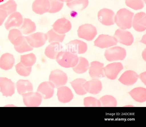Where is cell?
<instances>
[{
  "label": "cell",
  "instance_id": "obj_1",
  "mask_svg": "<svg viewBox=\"0 0 146 127\" xmlns=\"http://www.w3.org/2000/svg\"><path fill=\"white\" fill-rule=\"evenodd\" d=\"M134 14L133 13L126 9H121L117 12L114 20L117 25L121 29H129L132 26Z\"/></svg>",
  "mask_w": 146,
  "mask_h": 127
},
{
  "label": "cell",
  "instance_id": "obj_2",
  "mask_svg": "<svg viewBox=\"0 0 146 127\" xmlns=\"http://www.w3.org/2000/svg\"><path fill=\"white\" fill-rule=\"evenodd\" d=\"M56 61L61 66L66 68L73 67L77 64L78 57L76 54L68 51H61L58 54Z\"/></svg>",
  "mask_w": 146,
  "mask_h": 127
},
{
  "label": "cell",
  "instance_id": "obj_3",
  "mask_svg": "<svg viewBox=\"0 0 146 127\" xmlns=\"http://www.w3.org/2000/svg\"><path fill=\"white\" fill-rule=\"evenodd\" d=\"M125 49L118 46L106 49L104 53L106 59L110 61L123 60L125 57Z\"/></svg>",
  "mask_w": 146,
  "mask_h": 127
},
{
  "label": "cell",
  "instance_id": "obj_4",
  "mask_svg": "<svg viewBox=\"0 0 146 127\" xmlns=\"http://www.w3.org/2000/svg\"><path fill=\"white\" fill-rule=\"evenodd\" d=\"M97 34L96 28L90 24H86L80 26L77 30L78 37L88 41H90Z\"/></svg>",
  "mask_w": 146,
  "mask_h": 127
},
{
  "label": "cell",
  "instance_id": "obj_5",
  "mask_svg": "<svg viewBox=\"0 0 146 127\" xmlns=\"http://www.w3.org/2000/svg\"><path fill=\"white\" fill-rule=\"evenodd\" d=\"M25 37L29 45L34 48H38L42 46L48 39L46 34L39 32Z\"/></svg>",
  "mask_w": 146,
  "mask_h": 127
},
{
  "label": "cell",
  "instance_id": "obj_6",
  "mask_svg": "<svg viewBox=\"0 0 146 127\" xmlns=\"http://www.w3.org/2000/svg\"><path fill=\"white\" fill-rule=\"evenodd\" d=\"M49 80L55 87H59L65 85L67 81L66 74L62 71L55 70L51 72Z\"/></svg>",
  "mask_w": 146,
  "mask_h": 127
},
{
  "label": "cell",
  "instance_id": "obj_7",
  "mask_svg": "<svg viewBox=\"0 0 146 127\" xmlns=\"http://www.w3.org/2000/svg\"><path fill=\"white\" fill-rule=\"evenodd\" d=\"M24 103L27 107H37L42 102V96L38 92H29L22 95Z\"/></svg>",
  "mask_w": 146,
  "mask_h": 127
},
{
  "label": "cell",
  "instance_id": "obj_8",
  "mask_svg": "<svg viewBox=\"0 0 146 127\" xmlns=\"http://www.w3.org/2000/svg\"><path fill=\"white\" fill-rule=\"evenodd\" d=\"M66 51L74 54H82L87 50L86 43L80 40L75 39L66 44Z\"/></svg>",
  "mask_w": 146,
  "mask_h": 127
},
{
  "label": "cell",
  "instance_id": "obj_9",
  "mask_svg": "<svg viewBox=\"0 0 146 127\" xmlns=\"http://www.w3.org/2000/svg\"><path fill=\"white\" fill-rule=\"evenodd\" d=\"M123 68L121 63L115 62L108 64L103 68V70L105 76L111 80H114Z\"/></svg>",
  "mask_w": 146,
  "mask_h": 127
},
{
  "label": "cell",
  "instance_id": "obj_10",
  "mask_svg": "<svg viewBox=\"0 0 146 127\" xmlns=\"http://www.w3.org/2000/svg\"><path fill=\"white\" fill-rule=\"evenodd\" d=\"M23 21V17L21 13L16 11L9 15L5 23V26L7 30L19 27Z\"/></svg>",
  "mask_w": 146,
  "mask_h": 127
},
{
  "label": "cell",
  "instance_id": "obj_11",
  "mask_svg": "<svg viewBox=\"0 0 146 127\" xmlns=\"http://www.w3.org/2000/svg\"><path fill=\"white\" fill-rule=\"evenodd\" d=\"M117 43L114 37L101 34L94 41V45L101 48H107L116 45Z\"/></svg>",
  "mask_w": 146,
  "mask_h": 127
},
{
  "label": "cell",
  "instance_id": "obj_12",
  "mask_svg": "<svg viewBox=\"0 0 146 127\" xmlns=\"http://www.w3.org/2000/svg\"><path fill=\"white\" fill-rule=\"evenodd\" d=\"M114 13L112 10L103 8L98 11V17L99 21L102 24L109 26L114 23Z\"/></svg>",
  "mask_w": 146,
  "mask_h": 127
},
{
  "label": "cell",
  "instance_id": "obj_13",
  "mask_svg": "<svg viewBox=\"0 0 146 127\" xmlns=\"http://www.w3.org/2000/svg\"><path fill=\"white\" fill-rule=\"evenodd\" d=\"M53 29L57 33L64 34L69 31L72 27L70 21L65 18L57 20L52 25Z\"/></svg>",
  "mask_w": 146,
  "mask_h": 127
},
{
  "label": "cell",
  "instance_id": "obj_14",
  "mask_svg": "<svg viewBox=\"0 0 146 127\" xmlns=\"http://www.w3.org/2000/svg\"><path fill=\"white\" fill-rule=\"evenodd\" d=\"M114 36L117 41L126 45H131L133 41L132 34L129 32L122 29H117Z\"/></svg>",
  "mask_w": 146,
  "mask_h": 127
},
{
  "label": "cell",
  "instance_id": "obj_15",
  "mask_svg": "<svg viewBox=\"0 0 146 127\" xmlns=\"http://www.w3.org/2000/svg\"><path fill=\"white\" fill-rule=\"evenodd\" d=\"M0 88L3 96H11L15 93L14 83L7 78L0 77Z\"/></svg>",
  "mask_w": 146,
  "mask_h": 127
},
{
  "label": "cell",
  "instance_id": "obj_16",
  "mask_svg": "<svg viewBox=\"0 0 146 127\" xmlns=\"http://www.w3.org/2000/svg\"><path fill=\"white\" fill-rule=\"evenodd\" d=\"M54 85L50 81H45L40 83L37 89V92L44 99L52 97L54 93Z\"/></svg>",
  "mask_w": 146,
  "mask_h": 127
},
{
  "label": "cell",
  "instance_id": "obj_17",
  "mask_svg": "<svg viewBox=\"0 0 146 127\" xmlns=\"http://www.w3.org/2000/svg\"><path fill=\"white\" fill-rule=\"evenodd\" d=\"M104 64L97 61H94L90 63L89 73L92 78L98 79L104 77Z\"/></svg>",
  "mask_w": 146,
  "mask_h": 127
},
{
  "label": "cell",
  "instance_id": "obj_18",
  "mask_svg": "<svg viewBox=\"0 0 146 127\" xmlns=\"http://www.w3.org/2000/svg\"><path fill=\"white\" fill-rule=\"evenodd\" d=\"M133 28L136 31L142 32L146 29V15L145 13L140 12L134 15L132 23Z\"/></svg>",
  "mask_w": 146,
  "mask_h": 127
},
{
  "label": "cell",
  "instance_id": "obj_19",
  "mask_svg": "<svg viewBox=\"0 0 146 127\" xmlns=\"http://www.w3.org/2000/svg\"><path fill=\"white\" fill-rule=\"evenodd\" d=\"M84 87L87 92L94 94L99 93L102 88L101 82L96 78L86 81L84 84Z\"/></svg>",
  "mask_w": 146,
  "mask_h": 127
},
{
  "label": "cell",
  "instance_id": "obj_20",
  "mask_svg": "<svg viewBox=\"0 0 146 127\" xmlns=\"http://www.w3.org/2000/svg\"><path fill=\"white\" fill-rule=\"evenodd\" d=\"M50 7L49 0H35L32 5L33 11L35 13L41 15L48 12Z\"/></svg>",
  "mask_w": 146,
  "mask_h": 127
},
{
  "label": "cell",
  "instance_id": "obj_21",
  "mask_svg": "<svg viewBox=\"0 0 146 127\" xmlns=\"http://www.w3.org/2000/svg\"><path fill=\"white\" fill-rule=\"evenodd\" d=\"M139 76L134 71L128 70L122 74L118 80L125 85L131 86L134 84L137 81L139 77Z\"/></svg>",
  "mask_w": 146,
  "mask_h": 127
},
{
  "label": "cell",
  "instance_id": "obj_22",
  "mask_svg": "<svg viewBox=\"0 0 146 127\" xmlns=\"http://www.w3.org/2000/svg\"><path fill=\"white\" fill-rule=\"evenodd\" d=\"M57 95L58 100L63 103L70 102L73 97L72 91L66 86H62L58 87Z\"/></svg>",
  "mask_w": 146,
  "mask_h": 127
},
{
  "label": "cell",
  "instance_id": "obj_23",
  "mask_svg": "<svg viewBox=\"0 0 146 127\" xmlns=\"http://www.w3.org/2000/svg\"><path fill=\"white\" fill-rule=\"evenodd\" d=\"M63 47L58 42H53L51 43L46 48L44 53L48 58L51 59H56L59 52L62 51Z\"/></svg>",
  "mask_w": 146,
  "mask_h": 127
},
{
  "label": "cell",
  "instance_id": "obj_24",
  "mask_svg": "<svg viewBox=\"0 0 146 127\" xmlns=\"http://www.w3.org/2000/svg\"><path fill=\"white\" fill-rule=\"evenodd\" d=\"M15 62V59L12 54L6 53L3 54L0 58V67L5 70L11 69Z\"/></svg>",
  "mask_w": 146,
  "mask_h": 127
},
{
  "label": "cell",
  "instance_id": "obj_25",
  "mask_svg": "<svg viewBox=\"0 0 146 127\" xmlns=\"http://www.w3.org/2000/svg\"><path fill=\"white\" fill-rule=\"evenodd\" d=\"M129 94L135 101L142 103L146 101V89L142 87L135 88L131 90Z\"/></svg>",
  "mask_w": 146,
  "mask_h": 127
},
{
  "label": "cell",
  "instance_id": "obj_26",
  "mask_svg": "<svg viewBox=\"0 0 146 127\" xmlns=\"http://www.w3.org/2000/svg\"><path fill=\"white\" fill-rule=\"evenodd\" d=\"M18 29L22 33L28 35L36 31V26L35 23L30 19L25 18L23 19L22 24Z\"/></svg>",
  "mask_w": 146,
  "mask_h": 127
},
{
  "label": "cell",
  "instance_id": "obj_27",
  "mask_svg": "<svg viewBox=\"0 0 146 127\" xmlns=\"http://www.w3.org/2000/svg\"><path fill=\"white\" fill-rule=\"evenodd\" d=\"M8 38L11 42L15 46L19 45L25 37L22 35V33L19 29L14 28L10 30Z\"/></svg>",
  "mask_w": 146,
  "mask_h": 127
},
{
  "label": "cell",
  "instance_id": "obj_28",
  "mask_svg": "<svg viewBox=\"0 0 146 127\" xmlns=\"http://www.w3.org/2000/svg\"><path fill=\"white\" fill-rule=\"evenodd\" d=\"M16 87L18 93L21 95L33 90L32 83L28 80H19L17 82Z\"/></svg>",
  "mask_w": 146,
  "mask_h": 127
},
{
  "label": "cell",
  "instance_id": "obj_29",
  "mask_svg": "<svg viewBox=\"0 0 146 127\" xmlns=\"http://www.w3.org/2000/svg\"><path fill=\"white\" fill-rule=\"evenodd\" d=\"M86 81L84 79L78 78L70 82L72 87L77 94L82 95L87 93L84 87V84Z\"/></svg>",
  "mask_w": 146,
  "mask_h": 127
},
{
  "label": "cell",
  "instance_id": "obj_30",
  "mask_svg": "<svg viewBox=\"0 0 146 127\" xmlns=\"http://www.w3.org/2000/svg\"><path fill=\"white\" fill-rule=\"evenodd\" d=\"M89 66L88 60L85 58L80 57L76 65L73 67V70L78 74H82L85 72L88 69Z\"/></svg>",
  "mask_w": 146,
  "mask_h": 127
},
{
  "label": "cell",
  "instance_id": "obj_31",
  "mask_svg": "<svg viewBox=\"0 0 146 127\" xmlns=\"http://www.w3.org/2000/svg\"><path fill=\"white\" fill-rule=\"evenodd\" d=\"M88 3V0H73L67 3L66 5L71 9L82 10L87 7Z\"/></svg>",
  "mask_w": 146,
  "mask_h": 127
},
{
  "label": "cell",
  "instance_id": "obj_32",
  "mask_svg": "<svg viewBox=\"0 0 146 127\" xmlns=\"http://www.w3.org/2000/svg\"><path fill=\"white\" fill-rule=\"evenodd\" d=\"M99 100L102 107H115L117 105L116 99L111 95H105L100 98Z\"/></svg>",
  "mask_w": 146,
  "mask_h": 127
},
{
  "label": "cell",
  "instance_id": "obj_33",
  "mask_svg": "<svg viewBox=\"0 0 146 127\" xmlns=\"http://www.w3.org/2000/svg\"><path fill=\"white\" fill-rule=\"evenodd\" d=\"M17 5L14 0H9L0 5V9L5 11L8 15L16 11Z\"/></svg>",
  "mask_w": 146,
  "mask_h": 127
},
{
  "label": "cell",
  "instance_id": "obj_34",
  "mask_svg": "<svg viewBox=\"0 0 146 127\" xmlns=\"http://www.w3.org/2000/svg\"><path fill=\"white\" fill-rule=\"evenodd\" d=\"M36 60V56L32 53L21 56L20 62L26 66L31 67L35 63Z\"/></svg>",
  "mask_w": 146,
  "mask_h": 127
},
{
  "label": "cell",
  "instance_id": "obj_35",
  "mask_svg": "<svg viewBox=\"0 0 146 127\" xmlns=\"http://www.w3.org/2000/svg\"><path fill=\"white\" fill-rule=\"evenodd\" d=\"M46 34L49 43L53 41L62 42L65 36V35L64 34H60L57 33L53 29L48 31Z\"/></svg>",
  "mask_w": 146,
  "mask_h": 127
},
{
  "label": "cell",
  "instance_id": "obj_36",
  "mask_svg": "<svg viewBox=\"0 0 146 127\" xmlns=\"http://www.w3.org/2000/svg\"><path fill=\"white\" fill-rule=\"evenodd\" d=\"M17 72L20 75L27 76L29 75L32 69L31 67L26 66L20 62L15 66Z\"/></svg>",
  "mask_w": 146,
  "mask_h": 127
},
{
  "label": "cell",
  "instance_id": "obj_37",
  "mask_svg": "<svg viewBox=\"0 0 146 127\" xmlns=\"http://www.w3.org/2000/svg\"><path fill=\"white\" fill-rule=\"evenodd\" d=\"M84 104L85 107H87L101 106L99 100L92 96H88L85 98L84 99Z\"/></svg>",
  "mask_w": 146,
  "mask_h": 127
},
{
  "label": "cell",
  "instance_id": "obj_38",
  "mask_svg": "<svg viewBox=\"0 0 146 127\" xmlns=\"http://www.w3.org/2000/svg\"><path fill=\"white\" fill-rule=\"evenodd\" d=\"M125 3L128 7L135 10L142 9L144 5L143 0H125Z\"/></svg>",
  "mask_w": 146,
  "mask_h": 127
},
{
  "label": "cell",
  "instance_id": "obj_39",
  "mask_svg": "<svg viewBox=\"0 0 146 127\" xmlns=\"http://www.w3.org/2000/svg\"><path fill=\"white\" fill-rule=\"evenodd\" d=\"M50 5L48 13H55L60 11L63 6V2L58 0H49Z\"/></svg>",
  "mask_w": 146,
  "mask_h": 127
},
{
  "label": "cell",
  "instance_id": "obj_40",
  "mask_svg": "<svg viewBox=\"0 0 146 127\" xmlns=\"http://www.w3.org/2000/svg\"><path fill=\"white\" fill-rule=\"evenodd\" d=\"M14 47L15 50L19 53L31 51L33 49V48L29 45L25 37L19 45Z\"/></svg>",
  "mask_w": 146,
  "mask_h": 127
},
{
  "label": "cell",
  "instance_id": "obj_41",
  "mask_svg": "<svg viewBox=\"0 0 146 127\" xmlns=\"http://www.w3.org/2000/svg\"><path fill=\"white\" fill-rule=\"evenodd\" d=\"M8 16L7 13L5 11L0 9V26L2 25Z\"/></svg>",
  "mask_w": 146,
  "mask_h": 127
},
{
  "label": "cell",
  "instance_id": "obj_42",
  "mask_svg": "<svg viewBox=\"0 0 146 127\" xmlns=\"http://www.w3.org/2000/svg\"><path fill=\"white\" fill-rule=\"evenodd\" d=\"M139 77L142 82L145 85L146 84V72H142L140 74Z\"/></svg>",
  "mask_w": 146,
  "mask_h": 127
},
{
  "label": "cell",
  "instance_id": "obj_43",
  "mask_svg": "<svg viewBox=\"0 0 146 127\" xmlns=\"http://www.w3.org/2000/svg\"><path fill=\"white\" fill-rule=\"evenodd\" d=\"M62 2H66L67 3H68L69 2H70L73 0H58Z\"/></svg>",
  "mask_w": 146,
  "mask_h": 127
},
{
  "label": "cell",
  "instance_id": "obj_44",
  "mask_svg": "<svg viewBox=\"0 0 146 127\" xmlns=\"http://www.w3.org/2000/svg\"><path fill=\"white\" fill-rule=\"evenodd\" d=\"M5 0H0V3H1V2H3Z\"/></svg>",
  "mask_w": 146,
  "mask_h": 127
}]
</instances>
